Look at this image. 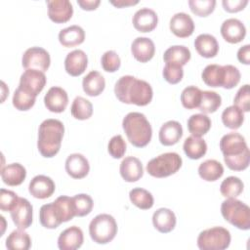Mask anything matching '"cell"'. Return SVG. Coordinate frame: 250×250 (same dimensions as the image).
<instances>
[{"instance_id": "1", "label": "cell", "mask_w": 250, "mask_h": 250, "mask_svg": "<svg viewBox=\"0 0 250 250\" xmlns=\"http://www.w3.org/2000/svg\"><path fill=\"white\" fill-rule=\"evenodd\" d=\"M114 94L121 103L144 106L151 102L153 91L146 81L132 75H124L116 81Z\"/></svg>"}, {"instance_id": "2", "label": "cell", "mask_w": 250, "mask_h": 250, "mask_svg": "<svg viewBox=\"0 0 250 250\" xmlns=\"http://www.w3.org/2000/svg\"><path fill=\"white\" fill-rule=\"evenodd\" d=\"M224 161L233 171L245 170L250 162V151L242 135L236 132L226 134L220 141Z\"/></svg>"}, {"instance_id": "3", "label": "cell", "mask_w": 250, "mask_h": 250, "mask_svg": "<svg viewBox=\"0 0 250 250\" xmlns=\"http://www.w3.org/2000/svg\"><path fill=\"white\" fill-rule=\"evenodd\" d=\"M64 126L58 119L49 118L44 120L38 129L37 148L40 154L46 158L55 156L61 148Z\"/></svg>"}, {"instance_id": "4", "label": "cell", "mask_w": 250, "mask_h": 250, "mask_svg": "<svg viewBox=\"0 0 250 250\" xmlns=\"http://www.w3.org/2000/svg\"><path fill=\"white\" fill-rule=\"evenodd\" d=\"M128 141L137 147H144L151 140L152 128L146 115L141 112H129L122 121Z\"/></svg>"}, {"instance_id": "5", "label": "cell", "mask_w": 250, "mask_h": 250, "mask_svg": "<svg viewBox=\"0 0 250 250\" xmlns=\"http://www.w3.org/2000/svg\"><path fill=\"white\" fill-rule=\"evenodd\" d=\"M221 213L226 221L239 229H250V208L244 202L234 198H227L222 202Z\"/></svg>"}, {"instance_id": "6", "label": "cell", "mask_w": 250, "mask_h": 250, "mask_svg": "<svg viewBox=\"0 0 250 250\" xmlns=\"http://www.w3.org/2000/svg\"><path fill=\"white\" fill-rule=\"evenodd\" d=\"M89 233L92 240L98 244L110 242L117 233L115 219L109 214L97 215L89 225Z\"/></svg>"}, {"instance_id": "7", "label": "cell", "mask_w": 250, "mask_h": 250, "mask_svg": "<svg viewBox=\"0 0 250 250\" xmlns=\"http://www.w3.org/2000/svg\"><path fill=\"white\" fill-rule=\"evenodd\" d=\"M182 163V157L177 152H165L150 159L146 164V171L152 177L165 178L178 172Z\"/></svg>"}, {"instance_id": "8", "label": "cell", "mask_w": 250, "mask_h": 250, "mask_svg": "<svg viewBox=\"0 0 250 250\" xmlns=\"http://www.w3.org/2000/svg\"><path fill=\"white\" fill-rule=\"evenodd\" d=\"M229 231L223 227H213L202 230L197 237L200 250H224L230 244Z\"/></svg>"}, {"instance_id": "9", "label": "cell", "mask_w": 250, "mask_h": 250, "mask_svg": "<svg viewBox=\"0 0 250 250\" xmlns=\"http://www.w3.org/2000/svg\"><path fill=\"white\" fill-rule=\"evenodd\" d=\"M51 63L49 53L41 47H30L22 55L21 64L25 69H37L45 72Z\"/></svg>"}, {"instance_id": "10", "label": "cell", "mask_w": 250, "mask_h": 250, "mask_svg": "<svg viewBox=\"0 0 250 250\" xmlns=\"http://www.w3.org/2000/svg\"><path fill=\"white\" fill-rule=\"evenodd\" d=\"M33 208L31 203L23 197H19L17 203L10 211L11 218L18 229H26L32 224Z\"/></svg>"}, {"instance_id": "11", "label": "cell", "mask_w": 250, "mask_h": 250, "mask_svg": "<svg viewBox=\"0 0 250 250\" xmlns=\"http://www.w3.org/2000/svg\"><path fill=\"white\" fill-rule=\"evenodd\" d=\"M46 81V76L43 71L37 69H25L21 75L19 86L37 97V95L44 89Z\"/></svg>"}, {"instance_id": "12", "label": "cell", "mask_w": 250, "mask_h": 250, "mask_svg": "<svg viewBox=\"0 0 250 250\" xmlns=\"http://www.w3.org/2000/svg\"><path fill=\"white\" fill-rule=\"evenodd\" d=\"M48 16L56 23H63L69 21L73 14L72 4L68 0H48Z\"/></svg>"}, {"instance_id": "13", "label": "cell", "mask_w": 250, "mask_h": 250, "mask_svg": "<svg viewBox=\"0 0 250 250\" xmlns=\"http://www.w3.org/2000/svg\"><path fill=\"white\" fill-rule=\"evenodd\" d=\"M221 34L223 38L231 44L241 42L246 35L245 25L238 19L230 18L223 21L221 28Z\"/></svg>"}, {"instance_id": "14", "label": "cell", "mask_w": 250, "mask_h": 250, "mask_svg": "<svg viewBox=\"0 0 250 250\" xmlns=\"http://www.w3.org/2000/svg\"><path fill=\"white\" fill-rule=\"evenodd\" d=\"M44 104L51 112H62L68 104V96L64 89L59 86L51 87L44 97Z\"/></svg>"}, {"instance_id": "15", "label": "cell", "mask_w": 250, "mask_h": 250, "mask_svg": "<svg viewBox=\"0 0 250 250\" xmlns=\"http://www.w3.org/2000/svg\"><path fill=\"white\" fill-rule=\"evenodd\" d=\"M56 189L54 181L45 175L35 176L29 183L28 191L29 193L38 199H45L50 197Z\"/></svg>"}, {"instance_id": "16", "label": "cell", "mask_w": 250, "mask_h": 250, "mask_svg": "<svg viewBox=\"0 0 250 250\" xmlns=\"http://www.w3.org/2000/svg\"><path fill=\"white\" fill-rule=\"evenodd\" d=\"M169 27L172 33L177 37L186 38L193 33L194 22L189 15L180 12L171 18Z\"/></svg>"}, {"instance_id": "17", "label": "cell", "mask_w": 250, "mask_h": 250, "mask_svg": "<svg viewBox=\"0 0 250 250\" xmlns=\"http://www.w3.org/2000/svg\"><path fill=\"white\" fill-rule=\"evenodd\" d=\"M132 22L134 27L140 32L152 31L158 22L157 14L149 8H141L133 16Z\"/></svg>"}, {"instance_id": "18", "label": "cell", "mask_w": 250, "mask_h": 250, "mask_svg": "<svg viewBox=\"0 0 250 250\" xmlns=\"http://www.w3.org/2000/svg\"><path fill=\"white\" fill-rule=\"evenodd\" d=\"M84 241L83 231L76 226L69 227L61 232L58 238V247L61 250H75L82 246Z\"/></svg>"}, {"instance_id": "19", "label": "cell", "mask_w": 250, "mask_h": 250, "mask_svg": "<svg viewBox=\"0 0 250 250\" xmlns=\"http://www.w3.org/2000/svg\"><path fill=\"white\" fill-rule=\"evenodd\" d=\"M88 58L84 51L77 49L68 53L64 60L65 71L71 76L81 75L87 68Z\"/></svg>"}, {"instance_id": "20", "label": "cell", "mask_w": 250, "mask_h": 250, "mask_svg": "<svg viewBox=\"0 0 250 250\" xmlns=\"http://www.w3.org/2000/svg\"><path fill=\"white\" fill-rule=\"evenodd\" d=\"M90 165L81 153H72L65 160V171L73 179H82L89 173Z\"/></svg>"}, {"instance_id": "21", "label": "cell", "mask_w": 250, "mask_h": 250, "mask_svg": "<svg viewBox=\"0 0 250 250\" xmlns=\"http://www.w3.org/2000/svg\"><path fill=\"white\" fill-rule=\"evenodd\" d=\"M120 175L128 183L137 182L144 175V168L141 160L134 156L125 157L119 167Z\"/></svg>"}, {"instance_id": "22", "label": "cell", "mask_w": 250, "mask_h": 250, "mask_svg": "<svg viewBox=\"0 0 250 250\" xmlns=\"http://www.w3.org/2000/svg\"><path fill=\"white\" fill-rule=\"evenodd\" d=\"M131 52L133 57L141 62L150 61L155 53V46L153 41L147 37H137L131 45Z\"/></svg>"}, {"instance_id": "23", "label": "cell", "mask_w": 250, "mask_h": 250, "mask_svg": "<svg viewBox=\"0 0 250 250\" xmlns=\"http://www.w3.org/2000/svg\"><path fill=\"white\" fill-rule=\"evenodd\" d=\"M177 219L175 213L168 208H159L152 215L153 227L162 233L172 231L176 227Z\"/></svg>"}, {"instance_id": "24", "label": "cell", "mask_w": 250, "mask_h": 250, "mask_svg": "<svg viewBox=\"0 0 250 250\" xmlns=\"http://www.w3.org/2000/svg\"><path fill=\"white\" fill-rule=\"evenodd\" d=\"M183 136V127L180 122L176 120H169L165 122L158 134L160 143L163 146H173L177 144Z\"/></svg>"}, {"instance_id": "25", "label": "cell", "mask_w": 250, "mask_h": 250, "mask_svg": "<svg viewBox=\"0 0 250 250\" xmlns=\"http://www.w3.org/2000/svg\"><path fill=\"white\" fill-rule=\"evenodd\" d=\"M194 47L197 53L203 58H214L219 52L217 39L208 33L199 34L194 40Z\"/></svg>"}, {"instance_id": "26", "label": "cell", "mask_w": 250, "mask_h": 250, "mask_svg": "<svg viewBox=\"0 0 250 250\" xmlns=\"http://www.w3.org/2000/svg\"><path fill=\"white\" fill-rule=\"evenodd\" d=\"M201 78L210 87H223L226 81V65L208 64L202 70Z\"/></svg>"}, {"instance_id": "27", "label": "cell", "mask_w": 250, "mask_h": 250, "mask_svg": "<svg viewBox=\"0 0 250 250\" xmlns=\"http://www.w3.org/2000/svg\"><path fill=\"white\" fill-rule=\"evenodd\" d=\"M25 177L26 170L20 163H11L1 168L2 181L8 186H20L24 181Z\"/></svg>"}, {"instance_id": "28", "label": "cell", "mask_w": 250, "mask_h": 250, "mask_svg": "<svg viewBox=\"0 0 250 250\" xmlns=\"http://www.w3.org/2000/svg\"><path fill=\"white\" fill-rule=\"evenodd\" d=\"M53 207L58 219L62 223L68 222L76 216L75 206L72 197L61 195L53 202Z\"/></svg>"}, {"instance_id": "29", "label": "cell", "mask_w": 250, "mask_h": 250, "mask_svg": "<svg viewBox=\"0 0 250 250\" xmlns=\"http://www.w3.org/2000/svg\"><path fill=\"white\" fill-rule=\"evenodd\" d=\"M84 40L85 31L77 24L65 27L59 33V41L64 47H74L80 45L84 42Z\"/></svg>"}, {"instance_id": "30", "label": "cell", "mask_w": 250, "mask_h": 250, "mask_svg": "<svg viewBox=\"0 0 250 250\" xmlns=\"http://www.w3.org/2000/svg\"><path fill=\"white\" fill-rule=\"evenodd\" d=\"M82 87L88 96L97 97L104 90L105 80L99 71L92 70L83 78Z\"/></svg>"}, {"instance_id": "31", "label": "cell", "mask_w": 250, "mask_h": 250, "mask_svg": "<svg viewBox=\"0 0 250 250\" xmlns=\"http://www.w3.org/2000/svg\"><path fill=\"white\" fill-rule=\"evenodd\" d=\"M183 148L188 158L196 160L205 155L207 151V144L202 138L191 135L185 140Z\"/></svg>"}, {"instance_id": "32", "label": "cell", "mask_w": 250, "mask_h": 250, "mask_svg": "<svg viewBox=\"0 0 250 250\" xmlns=\"http://www.w3.org/2000/svg\"><path fill=\"white\" fill-rule=\"evenodd\" d=\"M198 174L204 181L214 182L223 176L224 167L215 159H207L199 165Z\"/></svg>"}, {"instance_id": "33", "label": "cell", "mask_w": 250, "mask_h": 250, "mask_svg": "<svg viewBox=\"0 0 250 250\" xmlns=\"http://www.w3.org/2000/svg\"><path fill=\"white\" fill-rule=\"evenodd\" d=\"M163 60L165 62H172L183 66L190 60V51L184 45L171 46L164 52Z\"/></svg>"}, {"instance_id": "34", "label": "cell", "mask_w": 250, "mask_h": 250, "mask_svg": "<svg viewBox=\"0 0 250 250\" xmlns=\"http://www.w3.org/2000/svg\"><path fill=\"white\" fill-rule=\"evenodd\" d=\"M211 128V120L204 113L192 114L188 119V130L195 137H201L205 135Z\"/></svg>"}, {"instance_id": "35", "label": "cell", "mask_w": 250, "mask_h": 250, "mask_svg": "<svg viewBox=\"0 0 250 250\" xmlns=\"http://www.w3.org/2000/svg\"><path fill=\"white\" fill-rule=\"evenodd\" d=\"M30 246V236L21 229L13 230L6 238V247L10 250H28Z\"/></svg>"}, {"instance_id": "36", "label": "cell", "mask_w": 250, "mask_h": 250, "mask_svg": "<svg viewBox=\"0 0 250 250\" xmlns=\"http://www.w3.org/2000/svg\"><path fill=\"white\" fill-rule=\"evenodd\" d=\"M71 115L78 120L89 119L93 114V105L90 101L83 97H76L70 107Z\"/></svg>"}, {"instance_id": "37", "label": "cell", "mask_w": 250, "mask_h": 250, "mask_svg": "<svg viewBox=\"0 0 250 250\" xmlns=\"http://www.w3.org/2000/svg\"><path fill=\"white\" fill-rule=\"evenodd\" d=\"M129 198L131 202L142 210L150 209L153 206V196L152 194L142 188H135L130 190Z\"/></svg>"}, {"instance_id": "38", "label": "cell", "mask_w": 250, "mask_h": 250, "mask_svg": "<svg viewBox=\"0 0 250 250\" xmlns=\"http://www.w3.org/2000/svg\"><path fill=\"white\" fill-rule=\"evenodd\" d=\"M222 121L224 125L229 129L236 130L241 127L244 121L243 111L235 105L228 106L222 113Z\"/></svg>"}, {"instance_id": "39", "label": "cell", "mask_w": 250, "mask_h": 250, "mask_svg": "<svg viewBox=\"0 0 250 250\" xmlns=\"http://www.w3.org/2000/svg\"><path fill=\"white\" fill-rule=\"evenodd\" d=\"M36 96L25 91L21 87H18L13 95V105L21 111L30 109L35 104Z\"/></svg>"}, {"instance_id": "40", "label": "cell", "mask_w": 250, "mask_h": 250, "mask_svg": "<svg viewBox=\"0 0 250 250\" xmlns=\"http://www.w3.org/2000/svg\"><path fill=\"white\" fill-rule=\"evenodd\" d=\"M243 182L238 177L229 176L222 182L220 191L227 198H234L243 191Z\"/></svg>"}, {"instance_id": "41", "label": "cell", "mask_w": 250, "mask_h": 250, "mask_svg": "<svg viewBox=\"0 0 250 250\" xmlns=\"http://www.w3.org/2000/svg\"><path fill=\"white\" fill-rule=\"evenodd\" d=\"M222 104L221 96L214 91H202L201 101L199 104V110L203 113H213Z\"/></svg>"}, {"instance_id": "42", "label": "cell", "mask_w": 250, "mask_h": 250, "mask_svg": "<svg viewBox=\"0 0 250 250\" xmlns=\"http://www.w3.org/2000/svg\"><path fill=\"white\" fill-rule=\"evenodd\" d=\"M202 91L195 86L186 87L181 94V102L185 108L193 109L199 106Z\"/></svg>"}, {"instance_id": "43", "label": "cell", "mask_w": 250, "mask_h": 250, "mask_svg": "<svg viewBox=\"0 0 250 250\" xmlns=\"http://www.w3.org/2000/svg\"><path fill=\"white\" fill-rule=\"evenodd\" d=\"M39 221L46 229H57L62 224L55 213L53 202L41 206L39 210Z\"/></svg>"}, {"instance_id": "44", "label": "cell", "mask_w": 250, "mask_h": 250, "mask_svg": "<svg viewBox=\"0 0 250 250\" xmlns=\"http://www.w3.org/2000/svg\"><path fill=\"white\" fill-rule=\"evenodd\" d=\"M73 202L75 206V215L78 217H84L91 213L94 202L90 195L86 193H79L74 195Z\"/></svg>"}, {"instance_id": "45", "label": "cell", "mask_w": 250, "mask_h": 250, "mask_svg": "<svg viewBox=\"0 0 250 250\" xmlns=\"http://www.w3.org/2000/svg\"><path fill=\"white\" fill-rule=\"evenodd\" d=\"M189 9L193 14L199 17H207L213 13L216 1L215 0H189Z\"/></svg>"}, {"instance_id": "46", "label": "cell", "mask_w": 250, "mask_h": 250, "mask_svg": "<svg viewBox=\"0 0 250 250\" xmlns=\"http://www.w3.org/2000/svg\"><path fill=\"white\" fill-rule=\"evenodd\" d=\"M164 79L170 83V84H177L179 83L184 76V70L183 66L172 63V62H166L163 71H162Z\"/></svg>"}, {"instance_id": "47", "label": "cell", "mask_w": 250, "mask_h": 250, "mask_svg": "<svg viewBox=\"0 0 250 250\" xmlns=\"http://www.w3.org/2000/svg\"><path fill=\"white\" fill-rule=\"evenodd\" d=\"M101 63H102V67L106 72H115L116 70L119 69L121 61L116 52L109 50L104 53V55L102 56Z\"/></svg>"}, {"instance_id": "48", "label": "cell", "mask_w": 250, "mask_h": 250, "mask_svg": "<svg viewBox=\"0 0 250 250\" xmlns=\"http://www.w3.org/2000/svg\"><path fill=\"white\" fill-rule=\"evenodd\" d=\"M108 153L115 159L121 158L126 152V143L121 135L113 136L107 145Z\"/></svg>"}, {"instance_id": "49", "label": "cell", "mask_w": 250, "mask_h": 250, "mask_svg": "<svg viewBox=\"0 0 250 250\" xmlns=\"http://www.w3.org/2000/svg\"><path fill=\"white\" fill-rule=\"evenodd\" d=\"M233 104V105L242 111L248 112L250 110V92L248 84H245L239 88L234 97Z\"/></svg>"}, {"instance_id": "50", "label": "cell", "mask_w": 250, "mask_h": 250, "mask_svg": "<svg viewBox=\"0 0 250 250\" xmlns=\"http://www.w3.org/2000/svg\"><path fill=\"white\" fill-rule=\"evenodd\" d=\"M19 196L16 192L1 188L0 189V209L2 211H11L17 203Z\"/></svg>"}, {"instance_id": "51", "label": "cell", "mask_w": 250, "mask_h": 250, "mask_svg": "<svg viewBox=\"0 0 250 250\" xmlns=\"http://www.w3.org/2000/svg\"><path fill=\"white\" fill-rule=\"evenodd\" d=\"M240 72L237 67L231 64H226V81L224 88L231 89L235 87L240 81Z\"/></svg>"}, {"instance_id": "52", "label": "cell", "mask_w": 250, "mask_h": 250, "mask_svg": "<svg viewBox=\"0 0 250 250\" xmlns=\"http://www.w3.org/2000/svg\"><path fill=\"white\" fill-rule=\"evenodd\" d=\"M224 9L229 13H236L245 8L248 4V0H223Z\"/></svg>"}, {"instance_id": "53", "label": "cell", "mask_w": 250, "mask_h": 250, "mask_svg": "<svg viewBox=\"0 0 250 250\" xmlns=\"http://www.w3.org/2000/svg\"><path fill=\"white\" fill-rule=\"evenodd\" d=\"M237 60L244 64L250 63V45L246 44L240 47L237 51Z\"/></svg>"}, {"instance_id": "54", "label": "cell", "mask_w": 250, "mask_h": 250, "mask_svg": "<svg viewBox=\"0 0 250 250\" xmlns=\"http://www.w3.org/2000/svg\"><path fill=\"white\" fill-rule=\"evenodd\" d=\"M100 3V0H77V4L81 7V9L86 11L96 10Z\"/></svg>"}, {"instance_id": "55", "label": "cell", "mask_w": 250, "mask_h": 250, "mask_svg": "<svg viewBox=\"0 0 250 250\" xmlns=\"http://www.w3.org/2000/svg\"><path fill=\"white\" fill-rule=\"evenodd\" d=\"M113 6L117 8H124L128 6H133L139 3L138 0H110L109 1Z\"/></svg>"}]
</instances>
